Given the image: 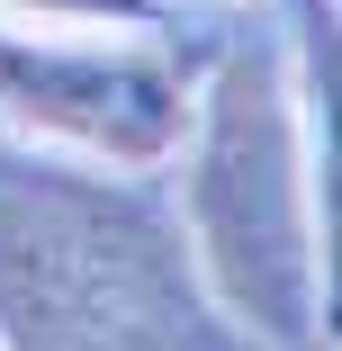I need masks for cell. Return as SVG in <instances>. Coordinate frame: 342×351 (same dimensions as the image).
<instances>
[{
    "label": "cell",
    "mask_w": 342,
    "mask_h": 351,
    "mask_svg": "<svg viewBox=\"0 0 342 351\" xmlns=\"http://www.w3.org/2000/svg\"><path fill=\"white\" fill-rule=\"evenodd\" d=\"M162 198L208 306L252 351L333 342V145L297 108L280 27L198 63Z\"/></svg>",
    "instance_id": "6da1fadb"
},
{
    "label": "cell",
    "mask_w": 342,
    "mask_h": 351,
    "mask_svg": "<svg viewBox=\"0 0 342 351\" xmlns=\"http://www.w3.org/2000/svg\"><path fill=\"white\" fill-rule=\"evenodd\" d=\"M0 351H252L198 289L162 171L0 135Z\"/></svg>",
    "instance_id": "7a4b0ae2"
},
{
    "label": "cell",
    "mask_w": 342,
    "mask_h": 351,
    "mask_svg": "<svg viewBox=\"0 0 342 351\" xmlns=\"http://www.w3.org/2000/svg\"><path fill=\"white\" fill-rule=\"evenodd\" d=\"M198 63L171 27H27L0 19V135L99 171H162Z\"/></svg>",
    "instance_id": "3957f363"
},
{
    "label": "cell",
    "mask_w": 342,
    "mask_h": 351,
    "mask_svg": "<svg viewBox=\"0 0 342 351\" xmlns=\"http://www.w3.org/2000/svg\"><path fill=\"white\" fill-rule=\"evenodd\" d=\"M27 27H171V0H0Z\"/></svg>",
    "instance_id": "277c9868"
},
{
    "label": "cell",
    "mask_w": 342,
    "mask_h": 351,
    "mask_svg": "<svg viewBox=\"0 0 342 351\" xmlns=\"http://www.w3.org/2000/svg\"><path fill=\"white\" fill-rule=\"evenodd\" d=\"M217 10H252V0H217Z\"/></svg>",
    "instance_id": "5b68a950"
}]
</instances>
